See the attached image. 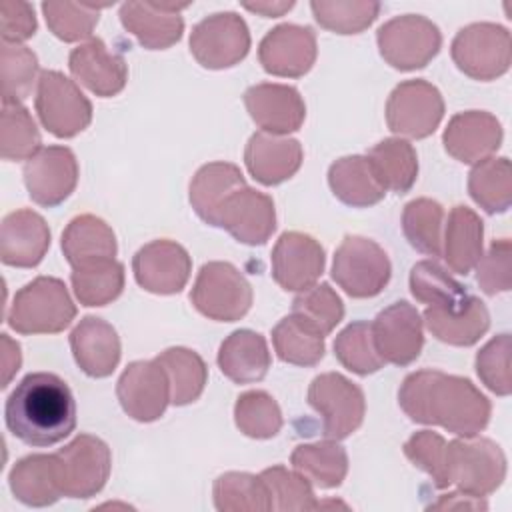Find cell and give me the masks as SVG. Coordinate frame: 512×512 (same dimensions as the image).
Returning a JSON list of instances; mask_svg holds the SVG:
<instances>
[{"label": "cell", "mask_w": 512, "mask_h": 512, "mask_svg": "<svg viewBox=\"0 0 512 512\" xmlns=\"http://www.w3.org/2000/svg\"><path fill=\"white\" fill-rule=\"evenodd\" d=\"M22 174L32 202L54 208L74 192L78 184V160L66 146H44L26 160Z\"/></svg>", "instance_id": "14"}, {"label": "cell", "mask_w": 512, "mask_h": 512, "mask_svg": "<svg viewBox=\"0 0 512 512\" xmlns=\"http://www.w3.org/2000/svg\"><path fill=\"white\" fill-rule=\"evenodd\" d=\"M450 54L460 72L474 80H494L508 72L512 58L510 32L494 22H474L458 30Z\"/></svg>", "instance_id": "7"}, {"label": "cell", "mask_w": 512, "mask_h": 512, "mask_svg": "<svg viewBox=\"0 0 512 512\" xmlns=\"http://www.w3.org/2000/svg\"><path fill=\"white\" fill-rule=\"evenodd\" d=\"M290 464L310 484L318 488H336L348 474V454L338 440L300 444L290 456Z\"/></svg>", "instance_id": "35"}, {"label": "cell", "mask_w": 512, "mask_h": 512, "mask_svg": "<svg viewBox=\"0 0 512 512\" xmlns=\"http://www.w3.org/2000/svg\"><path fill=\"white\" fill-rule=\"evenodd\" d=\"M372 162L386 190L406 194L418 178V156L414 146L404 138H384L370 148Z\"/></svg>", "instance_id": "38"}, {"label": "cell", "mask_w": 512, "mask_h": 512, "mask_svg": "<svg viewBox=\"0 0 512 512\" xmlns=\"http://www.w3.org/2000/svg\"><path fill=\"white\" fill-rule=\"evenodd\" d=\"M34 106L42 126L56 138H72L92 122L90 100L58 70L40 72Z\"/></svg>", "instance_id": "8"}, {"label": "cell", "mask_w": 512, "mask_h": 512, "mask_svg": "<svg viewBox=\"0 0 512 512\" xmlns=\"http://www.w3.org/2000/svg\"><path fill=\"white\" fill-rule=\"evenodd\" d=\"M428 508H434V510H486L488 504L480 496H470V494L458 490V492H448V494L440 496Z\"/></svg>", "instance_id": "56"}, {"label": "cell", "mask_w": 512, "mask_h": 512, "mask_svg": "<svg viewBox=\"0 0 512 512\" xmlns=\"http://www.w3.org/2000/svg\"><path fill=\"white\" fill-rule=\"evenodd\" d=\"M510 334H498L488 340L476 354V372L482 384L498 396H508L512 392L510 376Z\"/></svg>", "instance_id": "52"}, {"label": "cell", "mask_w": 512, "mask_h": 512, "mask_svg": "<svg viewBox=\"0 0 512 512\" xmlns=\"http://www.w3.org/2000/svg\"><path fill=\"white\" fill-rule=\"evenodd\" d=\"M336 360L358 376L378 372L386 362L378 354L372 338V324L358 320L348 324L334 340Z\"/></svg>", "instance_id": "44"}, {"label": "cell", "mask_w": 512, "mask_h": 512, "mask_svg": "<svg viewBox=\"0 0 512 512\" xmlns=\"http://www.w3.org/2000/svg\"><path fill=\"white\" fill-rule=\"evenodd\" d=\"M446 440L432 430H420L404 442L406 458L420 470H424L436 488H448L446 472Z\"/></svg>", "instance_id": "53"}, {"label": "cell", "mask_w": 512, "mask_h": 512, "mask_svg": "<svg viewBox=\"0 0 512 512\" xmlns=\"http://www.w3.org/2000/svg\"><path fill=\"white\" fill-rule=\"evenodd\" d=\"M116 396L130 418L138 422H154L166 412L170 402V382L156 360H136L120 374Z\"/></svg>", "instance_id": "15"}, {"label": "cell", "mask_w": 512, "mask_h": 512, "mask_svg": "<svg viewBox=\"0 0 512 512\" xmlns=\"http://www.w3.org/2000/svg\"><path fill=\"white\" fill-rule=\"evenodd\" d=\"M132 272L140 288L152 294H178L192 272V260L174 240H152L132 258Z\"/></svg>", "instance_id": "18"}, {"label": "cell", "mask_w": 512, "mask_h": 512, "mask_svg": "<svg viewBox=\"0 0 512 512\" xmlns=\"http://www.w3.org/2000/svg\"><path fill=\"white\" fill-rule=\"evenodd\" d=\"M448 482L470 496H488L506 478L502 448L482 436H458L446 444Z\"/></svg>", "instance_id": "4"}, {"label": "cell", "mask_w": 512, "mask_h": 512, "mask_svg": "<svg viewBox=\"0 0 512 512\" xmlns=\"http://www.w3.org/2000/svg\"><path fill=\"white\" fill-rule=\"evenodd\" d=\"M6 428L28 446H52L76 428L70 386L52 372H32L10 392L4 406Z\"/></svg>", "instance_id": "2"}, {"label": "cell", "mask_w": 512, "mask_h": 512, "mask_svg": "<svg viewBox=\"0 0 512 512\" xmlns=\"http://www.w3.org/2000/svg\"><path fill=\"white\" fill-rule=\"evenodd\" d=\"M96 4L80 2H42V12L50 32L64 42H78L88 38L100 18Z\"/></svg>", "instance_id": "50"}, {"label": "cell", "mask_w": 512, "mask_h": 512, "mask_svg": "<svg viewBox=\"0 0 512 512\" xmlns=\"http://www.w3.org/2000/svg\"><path fill=\"white\" fill-rule=\"evenodd\" d=\"M0 14H2V42L20 44L30 36H34L38 24H36L34 10L28 2L2 0Z\"/></svg>", "instance_id": "55"}, {"label": "cell", "mask_w": 512, "mask_h": 512, "mask_svg": "<svg viewBox=\"0 0 512 512\" xmlns=\"http://www.w3.org/2000/svg\"><path fill=\"white\" fill-rule=\"evenodd\" d=\"M250 32L236 12H216L200 20L190 32V52L208 70L232 68L246 58Z\"/></svg>", "instance_id": "11"}, {"label": "cell", "mask_w": 512, "mask_h": 512, "mask_svg": "<svg viewBox=\"0 0 512 512\" xmlns=\"http://www.w3.org/2000/svg\"><path fill=\"white\" fill-rule=\"evenodd\" d=\"M218 368L234 384L260 382L272 364L266 338L254 330H234L220 344Z\"/></svg>", "instance_id": "29"}, {"label": "cell", "mask_w": 512, "mask_h": 512, "mask_svg": "<svg viewBox=\"0 0 512 512\" xmlns=\"http://www.w3.org/2000/svg\"><path fill=\"white\" fill-rule=\"evenodd\" d=\"M246 180L236 164L230 162H210L198 168L190 182V204L196 216L214 226L216 214L224 200L236 190L244 188Z\"/></svg>", "instance_id": "34"}, {"label": "cell", "mask_w": 512, "mask_h": 512, "mask_svg": "<svg viewBox=\"0 0 512 512\" xmlns=\"http://www.w3.org/2000/svg\"><path fill=\"white\" fill-rule=\"evenodd\" d=\"M380 56L396 70L424 68L442 46L438 26L420 14H404L384 22L376 32Z\"/></svg>", "instance_id": "9"}, {"label": "cell", "mask_w": 512, "mask_h": 512, "mask_svg": "<svg viewBox=\"0 0 512 512\" xmlns=\"http://www.w3.org/2000/svg\"><path fill=\"white\" fill-rule=\"evenodd\" d=\"M372 324V338L384 362L394 366L412 364L424 346L422 316L406 300L380 310Z\"/></svg>", "instance_id": "16"}, {"label": "cell", "mask_w": 512, "mask_h": 512, "mask_svg": "<svg viewBox=\"0 0 512 512\" xmlns=\"http://www.w3.org/2000/svg\"><path fill=\"white\" fill-rule=\"evenodd\" d=\"M444 208L432 198L410 200L402 210V232L412 248L428 256H442Z\"/></svg>", "instance_id": "42"}, {"label": "cell", "mask_w": 512, "mask_h": 512, "mask_svg": "<svg viewBox=\"0 0 512 512\" xmlns=\"http://www.w3.org/2000/svg\"><path fill=\"white\" fill-rule=\"evenodd\" d=\"M292 314L304 318L326 336L344 318V304L336 290L328 282H322L306 288L294 298Z\"/></svg>", "instance_id": "51"}, {"label": "cell", "mask_w": 512, "mask_h": 512, "mask_svg": "<svg viewBox=\"0 0 512 512\" xmlns=\"http://www.w3.org/2000/svg\"><path fill=\"white\" fill-rule=\"evenodd\" d=\"M272 278L286 292H304L324 272L326 256L316 238L304 232H284L272 250Z\"/></svg>", "instance_id": "19"}, {"label": "cell", "mask_w": 512, "mask_h": 512, "mask_svg": "<svg viewBox=\"0 0 512 512\" xmlns=\"http://www.w3.org/2000/svg\"><path fill=\"white\" fill-rule=\"evenodd\" d=\"M308 404L320 414L322 434L330 440L348 438L366 414L362 388L338 372L320 374L310 382Z\"/></svg>", "instance_id": "10"}, {"label": "cell", "mask_w": 512, "mask_h": 512, "mask_svg": "<svg viewBox=\"0 0 512 512\" xmlns=\"http://www.w3.org/2000/svg\"><path fill=\"white\" fill-rule=\"evenodd\" d=\"M246 10L250 12H256V14H262L264 18H278L282 14H286L288 10L294 8V2H280V0H262V2H244L242 4Z\"/></svg>", "instance_id": "58"}, {"label": "cell", "mask_w": 512, "mask_h": 512, "mask_svg": "<svg viewBox=\"0 0 512 512\" xmlns=\"http://www.w3.org/2000/svg\"><path fill=\"white\" fill-rule=\"evenodd\" d=\"M62 492L68 498L96 496L112 470V454L104 440L92 434H78L56 452Z\"/></svg>", "instance_id": "12"}, {"label": "cell", "mask_w": 512, "mask_h": 512, "mask_svg": "<svg viewBox=\"0 0 512 512\" xmlns=\"http://www.w3.org/2000/svg\"><path fill=\"white\" fill-rule=\"evenodd\" d=\"M444 150L464 164L490 158L502 142V124L484 110H468L450 118L442 134Z\"/></svg>", "instance_id": "22"}, {"label": "cell", "mask_w": 512, "mask_h": 512, "mask_svg": "<svg viewBox=\"0 0 512 512\" xmlns=\"http://www.w3.org/2000/svg\"><path fill=\"white\" fill-rule=\"evenodd\" d=\"M244 104L258 128L268 134L296 132L306 118V104L300 92L288 84L262 82L244 92Z\"/></svg>", "instance_id": "21"}, {"label": "cell", "mask_w": 512, "mask_h": 512, "mask_svg": "<svg viewBox=\"0 0 512 512\" xmlns=\"http://www.w3.org/2000/svg\"><path fill=\"white\" fill-rule=\"evenodd\" d=\"M316 34L310 26L280 24L272 28L258 46L262 68L280 78H300L316 62Z\"/></svg>", "instance_id": "20"}, {"label": "cell", "mask_w": 512, "mask_h": 512, "mask_svg": "<svg viewBox=\"0 0 512 512\" xmlns=\"http://www.w3.org/2000/svg\"><path fill=\"white\" fill-rule=\"evenodd\" d=\"M234 422L250 438L266 440L280 432L282 412L278 402L264 390H248L234 404Z\"/></svg>", "instance_id": "46"}, {"label": "cell", "mask_w": 512, "mask_h": 512, "mask_svg": "<svg viewBox=\"0 0 512 512\" xmlns=\"http://www.w3.org/2000/svg\"><path fill=\"white\" fill-rule=\"evenodd\" d=\"M410 292L420 304L432 308H456L470 298V292L436 260H422L412 266Z\"/></svg>", "instance_id": "41"}, {"label": "cell", "mask_w": 512, "mask_h": 512, "mask_svg": "<svg viewBox=\"0 0 512 512\" xmlns=\"http://www.w3.org/2000/svg\"><path fill=\"white\" fill-rule=\"evenodd\" d=\"M422 318L430 334L450 346H472L490 328L488 308L474 294H470V298L456 308L428 306Z\"/></svg>", "instance_id": "28"}, {"label": "cell", "mask_w": 512, "mask_h": 512, "mask_svg": "<svg viewBox=\"0 0 512 512\" xmlns=\"http://www.w3.org/2000/svg\"><path fill=\"white\" fill-rule=\"evenodd\" d=\"M304 150L296 138H284L268 132L250 136L244 162L254 180L264 186H276L290 180L302 166Z\"/></svg>", "instance_id": "25"}, {"label": "cell", "mask_w": 512, "mask_h": 512, "mask_svg": "<svg viewBox=\"0 0 512 512\" xmlns=\"http://www.w3.org/2000/svg\"><path fill=\"white\" fill-rule=\"evenodd\" d=\"M252 286L230 262H208L200 268L190 290L194 308L216 322H236L252 306Z\"/></svg>", "instance_id": "5"}, {"label": "cell", "mask_w": 512, "mask_h": 512, "mask_svg": "<svg viewBox=\"0 0 512 512\" xmlns=\"http://www.w3.org/2000/svg\"><path fill=\"white\" fill-rule=\"evenodd\" d=\"M310 10L316 22L330 32L360 34L378 18L380 4L366 0H314Z\"/></svg>", "instance_id": "47"}, {"label": "cell", "mask_w": 512, "mask_h": 512, "mask_svg": "<svg viewBox=\"0 0 512 512\" xmlns=\"http://www.w3.org/2000/svg\"><path fill=\"white\" fill-rule=\"evenodd\" d=\"M50 248V228L46 220L28 208L10 212L0 228V258L6 266L34 268Z\"/></svg>", "instance_id": "24"}, {"label": "cell", "mask_w": 512, "mask_h": 512, "mask_svg": "<svg viewBox=\"0 0 512 512\" xmlns=\"http://www.w3.org/2000/svg\"><path fill=\"white\" fill-rule=\"evenodd\" d=\"M0 70L2 104H20L30 96L32 86L38 80V58L28 46L2 42Z\"/></svg>", "instance_id": "49"}, {"label": "cell", "mask_w": 512, "mask_h": 512, "mask_svg": "<svg viewBox=\"0 0 512 512\" xmlns=\"http://www.w3.org/2000/svg\"><path fill=\"white\" fill-rule=\"evenodd\" d=\"M72 290L84 306H106L124 290V266L116 258L72 268Z\"/></svg>", "instance_id": "40"}, {"label": "cell", "mask_w": 512, "mask_h": 512, "mask_svg": "<svg viewBox=\"0 0 512 512\" xmlns=\"http://www.w3.org/2000/svg\"><path fill=\"white\" fill-rule=\"evenodd\" d=\"M270 498V510L304 512L316 510L318 502L310 482L300 474L284 466H270L260 472Z\"/></svg>", "instance_id": "48"}, {"label": "cell", "mask_w": 512, "mask_h": 512, "mask_svg": "<svg viewBox=\"0 0 512 512\" xmlns=\"http://www.w3.org/2000/svg\"><path fill=\"white\" fill-rule=\"evenodd\" d=\"M186 4L124 2L120 6L122 26L148 50H166L182 38L184 20L180 10Z\"/></svg>", "instance_id": "27"}, {"label": "cell", "mask_w": 512, "mask_h": 512, "mask_svg": "<svg viewBox=\"0 0 512 512\" xmlns=\"http://www.w3.org/2000/svg\"><path fill=\"white\" fill-rule=\"evenodd\" d=\"M62 252L72 268L110 260L118 252L116 234L102 218L80 214L62 232Z\"/></svg>", "instance_id": "33"}, {"label": "cell", "mask_w": 512, "mask_h": 512, "mask_svg": "<svg viewBox=\"0 0 512 512\" xmlns=\"http://www.w3.org/2000/svg\"><path fill=\"white\" fill-rule=\"evenodd\" d=\"M272 344L282 362L316 366L324 358V334L296 314L284 316L272 330Z\"/></svg>", "instance_id": "37"}, {"label": "cell", "mask_w": 512, "mask_h": 512, "mask_svg": "<svg viewBox=\"0 0 512 512\" xmlns=\"http://www.w3.org/2000/svg\"><path fill=\"white\" fill-rule=\"evenodd\" d=\"M216 228H224L234 240L262 246L276 230V208L268 194L248 184L230 194L216 214Z\"/></svg>", "instance_id": "17"}, {"label": "cell", "mask_w": 512, "mask_h": 512, "mask_svg": "<svg viewBox=\"0 0 512 512\" xmlns=\"http://www.w3.org/2000/svg\"><path fill=\"white\" fill-rule=\"evenodd\" d=\"M68 68L84 88L100 98L116 96L124 90L128 80V66L124 58L110 52L100 38H90L76 46L70 52Z\"/></svg>", "instance_id": "23"}, {"label": "cell", "mask_w": 512, "mask_h": 512, "mask_svg": "<svg viewBox=\"0 0 512 512\" xmlns=\"http://www.w3.org/2000/svg\"><path fill=\"white\" fill-rule=\"evenodd\" d=\"M70 348L76 364L90 378H106L120 362V338L116 328L98 316H84L70 332Z\"/></svg>", "instance_id": "26"}, {"label": "cell", "mask_w": 512, "mask_h": 512, "mask_svg": "<svg viewBox=\"0 0 512 512\" xmlns=\"http://www.w3.org/2000/svg\"><path fill=\"white\" fill-rule=\"evenodd\" d=\"M0 362H2V388H6L22 364L20 344L14 342L8 334H2V360Z\"/></svg>", "instance_id": "57"}, {"label": "cell", "mask_w": 512, "mask_h": 512, "mask_svg": "<svg viewBox=\"0 0 512 512\" xmlns=\"http://www.w3.org/2000/svg\"><path fill=\"white\" fill-rule=\"evenodd\" d=\"M328 184L332 194L346 206L368 208L386 196L368 156H342L328 168Z\"/></svg>", "instance_id": "31"}, {"label": "cell", "mask_w": 512, "mask_h": 512, "mask_svg": "<svg viewBox=\"0 0 512 512\" xmlns=\"http://www.w3.org/2000/svg\"><path fill=\"white\" fill-rule=\"evenodd\" d=\"M484 222L468 206H454L442 234V258L456 274L466 276L480 260L484 248Z\"/></svg>", "instance_id": "32"}, {"label": "cell", "mask_w": 512, "mask_h": 512, "mask_svg": "<svg viewBox=\"0 0 512 512\" xmlns=\"http://www.w3.org/2000/svg\"><path fill=\"white\" fill-rule=\"evenodd\" d=\"M476 268V282L488 296L508 292L512 288V244L508 238L494 240L486 254L480 256Z\"/></svg>", "instance_id": "54"}, {"label": "cell", "mask_w": 512, "mask_h": 512, "mask_svg": "<svg viewBox=\"0 0 512 512\" xmlns=\"http://www.w3.org/2000/svg\"><path fill=\"white\" fill-rule=\"evenodd\" d=\"M398 404L418 424L442 426L456 436H476L490 420V400L472 380L440 370H418L404 378Z\"/></svg>", "instance_id": "1"}, {"label": "cell", "mask_w": 512, "mask_h": 512, "mask_svg": "<svg viewBox=\"0 0 512 512\" xmlns=\"http://www.w3.org/2000/svg\"><path fill=\"white\" fill-rule=\"evenodd\" d=\"M472 200L488 214H502L512 204V166L506 156H490L468 174Z\"/></svg>", "instance_id": "39"}, {"label": "cell", "mask_w": 512, "mask_h": 512, "mask_svg": "<svg viewBox=\"0 0 512 512\" xmlns=\"http://www.w3.org/2000/svg\"><path fill=\"white\" fill-rule=\"evenodd\" d=\"M444 118L440 90L422 80H404L388 96L386 124L394 134L408 138L430 136Z\"/></svg>", "instance_id": "13"}, {"label": "cell", "mask_w": 512, "mask_h": 512, "mask_svg": "<svg viewBox=\"0 0 512 512\" xmlns=\"http://www.w3.org/2000/svg\"><path fill=\"white\" fill-rule=\"evenodd\" d=\"M32 114L22 104H2L0 154L4 160H28L42 146Z\"/></svg>", "instance_id": "45"}, {"label": "cell", "mask_w": 512, "mask_h": 512, "mask_svg": "<svg viewBox=\"0 0 512 512\" xmlns=\"http://www.w3.org/2000/svg\"><path fill=\"white\" fill-rule=\"evenodd\" d=\"M8 484L16 500L34 508L50 506L64 496L56 454L24 456L12 466Z\"/></svg>", "instance_id": "30"}, {"label": "cell", "mask_w": 512, "mask_h": 512, "mask_svg": "<svg viewBox=\"0 0 512 512\" xmlns=\"http://www.w3.org/2000/svg\"><path fill=\"white\" fill-rule=\"evenodd\" d=\"M214 506L220 512H266L270 498L258 476L248 472H226L214 480Z\"/></svg>", "instance_id": "43"}, {"label": "cell", "mask_w": 512, "mask_h": 512, "mask_svg": "<svg viewBox=\"0 0 512 512\" xmlns=\"http://www.w3.org/2000/svg\"><path fill=\"white\" fill-rule=\"evenodd\" d=\"M388 254L370 238L348 234L334 252L332 278L352 298L378 296L390 282Z\"/></svg>", "instance_id": "6"}, {"label": "cell", "mask_w": 512, "mask_h": 512, "mask_svg": "<svg viewBox=\"0 0 512 512\" xmlns=\"http://www.w3.org/2000/svg\"><path fill=\"white\" fill-rule=\"evenodd\" d=\"M74 318L76 306L66 284L54 276H38L16 292L6 320L18 334H56Z\"/></svg>", "instance_id": "3"}, {"label": "cell", "mask_w": 512, "mask_h": 512, "mask_svg": "<svg viewBox=\"0 0 512 512\" xmlns=\"http://www.w3.org/2000/svg\"><path fill=\"white\" fill-rule=\"evenodd\" d=\"M166 372L170 382V402L186 406L200 398L208 380V368L202 356L190 348L174 346L154 358Z\"/></svg>", "instance_id": "36"}]
</instances>
